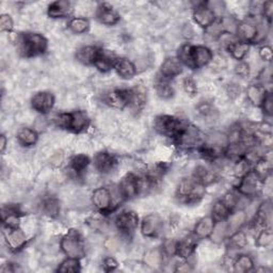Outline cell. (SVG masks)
Masks as SVG:
<instances>
[{
  "label": "cell",
  "instance_id": "obj_60",
  "mask_svg": "<svg viewBox=\"0 0 273 273\" xmlns=\"http://www.w3.org/2000/svg\"><path fill=\"white\" fill-rule=\"evenodd\" d=\"M192 270V267L188 263H183V264H178L177 267L175 268L176 272H190Z\"/></svg>",
  "mask_w": 273,
  "mask_h": 273
},
{
  "label": "cell",
  "instance_id": "obj_13",
  "mask_svg": "<svg viewBox=\"0 0 273 273\" xmlns=\"http://www.w3.org/2000/svg\"><path fill=\"white\" fill-rule=\"evenodd\" d=\"M92 203L96 209L105 214L112 211L113 199L112 193L107 187H99L92 193Z\"/></svg>",
  "mask_w": 273,
  "mask_h": 273
},
{
  "label": "cell",
  "instance_id": "obj_34",
  "mask_svg": "<svg viewBox=\"0 0 273 273\" xmlns=\"http://www.w3.org/2000/svg\"><path fill=\"white\" fill-rule=\"evenodd\" d=\"M155 90L156 93L158 94L159 97L163 99H169L173 97L174 95V88L171 85L170 80L165 79V78L160 77L159 79L155 83Z\"/></svg>",
  "mask_w": 273,
  "mask_h": 273
},
{
  "label": "cell",
  "instance_id": "obj_50",
  "mask_svg": "<svg viewBox=\"0 0 273 273\" xmlns=\"http://www.w3.org/2000/svg\"><path fill=\"white\" fill-rule=\"evenodd\" d=\"M13 19L9 14H3L0 16V29L2 31H8L10 32L13 29Z\"/></svg>",
  "mask_w": 273,
  "mask_h": 273
},
{
  "label": "cell",
  "instance_id": "obj_46",
  "mask_svg": "<svg viewBox=\"0 0 273 273\" xmlns=\"http://www.w3.org/2000/svg\"><path fill=\"white\" fill-rule=\"evenodd\" d=\"M273 240V234L270 228H262L259 232L258 236L256 238V245L258 248H266V246L270 245Z\"/></svg>",
  "mask_w": 273,
  "mask_h": 273
},
{
  "label": "cell",
  "instance_id": "obj_5",
  "mask_svg": "<svg viewBox=\"0 0 273 273\" xmlns=\"http://www.w3.org/2000/svg\"><path fill=\"white\" fill-rule=\"evenodd\" d=\"M176 144L183 150H192L203 145V134L197 127L185 125L174 138Z\"/></svg>",
  "mask_w": 273,
  "mask_h": 273
},
{
  "label": "cell",
  "instance_id": "obj_12",
  "mask_svg": "<svg viewBox=\"0 0 273 273\" xmlns=\"http://www.w3.org/2000/svg\"><path fill=\"white\" fill-rule=\"evenodd\" d=\"M4 236L9 249L13 252H17L22 250L27 243V236L19 227H11L6 226Z\"/></svg>",
  "mask_w": 273,
  "mask_h": 273
},
{
  "label": "cell",
  "instance_id": "obj_41",
  "mask_svg": "<svg viewBox=\"0 0 273 273\" xmlns=\"http://www.w3.org/2000/svg\"><path fill=\"white\" fill-rule=\"evenodd\" d=\"M42 208L44 214L50 218H56L60 214L59 201L54 197H48L44 199Z\"/></svg>",
  "mask_w": 273,
  "mask_h": 273
},
{
  "label": "cell",
  "instance_id": "obj_10",
  "mask_svg": "<svg viewBox=\"0 0 273 273\" xmlns=\"http://www.w3.org/2000/svg\"><path fill=\"white\" fill-rule=\"evenodd\" d=\"M139 224V218L135 212H124L115 219V225L122 235L131 237Z\"/></svg>",
  "mask_w": 273,
  "mask_h": 273
},
{
  "label": "cell",
  "instance_id": "obj_44",
  "mask_svg": "<svg viewBox=\"0 0 273 273\" xmlns=\"http://www.w3.org/2000/svg\"><path fill=\"white\" fill-rule=\"evenodd\" d=\"M59 272L62 273H76L80 271V262L77 258L68 257L66 261H63L58 268Z\"/></svg>",
  "mask_w": 273,
  "mask_h": 273
},
{
  "label": "cell",
  "instance_id": "obj_61",
  "mask_svg": "<svg viewBox=\"0 0 273 273\" xmlns=\"http://www.w3.org/2000/svg\"><path fill=\"white\" fill-rule=\"evenodd\" d=\"M7 144H8L7 137L5 135H2V136H0V152L5 153L6 148H7Z\"/></svg>",
  "mask_w": 273,
  "mask_h": 273
},
{
  "label": "cell",
  "instance_id": "obj_31",
  "mask_svg": "<svg viewBox=\"0 0 273 273\" xmlns=\"http://www.w3.org/2000/svg\"><path fill=\"white\" fill-rule=\"evenodd\" d=\"M271 170H272L271 158L267 157V156H263V157H261L255 162V166H254L253 171L258 175L259 178L264 181L266 178L270 176Z\"/></svg>",
  "mask_w": 273,
  "mask_h": 273
},
{
  "label": "cell",
  "instance_id": "obj_28",
  "mask_svg": "<svg viewBox=\"0 0 273 273\" xmlns=\"http://www.w3.org/2000/svg\"><path fill=\"white\" fill-rule=\"evenodd\" d=\"M245 221H246V214L243 211L238 209L234 213L232 212L230 215L225 220L227 235L229 236L233 233L239 230L244 225Z\"/></svg>",
  "mask_w": 273,
  "mask_h": 273
},
{
  "label": "cell",
  "instance_id": "obj_36",
  "mask_svg": "<svg viewBox=\"0 0 273 273\" xmlns=\"http://www.w3.org/2000/svg\"><path fill=\"white\" fill-rule=\"evenodd\" d=\"M200 153L203 156L204 158L206 159H209V160H216L219 157H221L224 154V150L223 148L221 146L220 144H204L201 145L200 148Z\"/></svg>",
  "mask_w": 273,
  "mask_h": 273
},
{
  "label": "cell",
  "instance_id": "obj_33",
  "mask_svg": "<svg viewBox=\"0 0 273 273\" xmlns=\"http://www.w3.org/2000/svg\"><path fill=\"white\" fill-rule=\"evenodd\" d=\"M249 49H250V44L241 41H234L227 44V50L229 51V54L234 59H236L238 61H241L246 56Z\"/></svg>",
  "mask_w": 273,
  "mask_h": 273
},
{
  "label": "cell",
  "instance_id": "obj_9",
  "mask_svg": "<svg viewBox=\"0 0 273 273\" xmlns=\"http://www.w3.org/2000/svg\"><path fill=\"white\" fill-rule=\"evenodd\" d=\"M163 228L162 218L158 214H150L142 219L141 233L146 238L158 237Z\"/></svg>",
  "mask_w": 273,
  "mask_h": 273
},
{
  "label": "cell",
  "instance_id": "obj_16",
  "mask_svg": "<svg viewBox=\"0 0 273 273\" xmlns=\"http://www.w3.org/2000/svg\"><path fill=\"white\" fill-rule=\"evenodd\" d=\"M97 20L105 26H114L120 22V14L107 3L100 4L96 10Z\"/></svg>",
  "mask_w": 273,
  "mask_h": 273
},
{
  "label": "cell",
  "instance_id": "obj_39",
  "mask_svg": "<svg viewBox=\"0 0 273 273\" xmlns=\"http://www.w3.org/2000/svg\"><path fill=\"white\" fill-rule=\"evenodd\" d=\"M234 271L237 273H245L249 272L254 268L253 258L248 254H241L239 255L236 261L233 264Z\"/></svg>",
  "mask_w": 273,
  "mask_h": 273
},
{
  "label": "cell",
  "instance_id": "obj_29",
  "mask_svg": "<svg viewBox=\"0 0 273 273\" xmlns=\"http://www.w3.org/2000/svg\"><path fill=\"white\" fill-rule=\"evenodd\" d=\"M163 262V253L161 249L153 248L148 250L143 255V264L151 269H158Z\"/></svg>",
  "mask_w": 273,
  "mask_h": 273
},
{
  "label": "cell",
  "instance_id": "obj_6",
  "mask_svg": "<svg viewBox=\"0 0 273 273\" xmlns=\"http://www.w3.org/2000/svg\"><path fill=\"white\" fill-rule=\"evenodd\" d=\"M144 186H146L144 178H140L133 173H128L122 178L120 183V196L125 200L135 199L144 190Z\"/></svg>",
  "mask_w": 273,
  "mask_h": 273
},
{
  "label": "cell",
  "instance_id": "obj_51",
  "mask_svg": "<svg viewBox=\"0 0 273 273\" xmlns=\"http://www.w3.org/2000/svg\"><path fill=\"white\" fill-rule=\"evenodd\" d=\"M261 108L263 109V111H264V113L266 115H268V116L272 115V112H273V98H272L271 92L267 93Z\"/></svg>",
  "mask_w": 273,
  "mask_h": 273
},
{
  "label": "cell",
  "instance_id": "obj_53",
  "mask_svg": "<svg viewBox=\"0 0 273 273\" xmlns=\"http://www.w3.org/2000/svg\"><path fill=\"white\" fill-rule=\"evenodd\" d=\"M259 57L262 58V60L271 62L273 58V53H272V48L269 45H264L259 49Z\"/></svg>",
  "mask_w": 273,
  "mask_h": 273
},
{
  "label": "cell",
  "instance_id": "obj_2",
  "mask_svg": "<svg viewBox=\"0 0 273 273\" xmlns=\"http://www.w3.org/2000/svg\"><path fill=\"white\" fill-rule=\"evenodd\" d=\"M205 196V186L194 178L183 179L177 188V198L185 203H198Z\"/></svg>",
  "mask_w": 273,
  "mask_h": 273
},
{
  "label": "cell",
  "instance_id": "obj_18",
  "mask_svg": "<svg viewBox=\"0 0 273 273\" xmlns=\"http://www.w3.org/2000/svg\"><path fill=\"white\" fill-rule=\"evenodd\" d=\"M146 98V90L142 86H136L133 89H129L128 107L135 112H139L144 108Z\"/></svg>",
  "mask_w": 273,
  "mask_h": 273
},
{
  "label": "cell",
  "instance_id": "obj_15",
  "mask_svg": "<svg viewBox=\"0 0 273 273\" xmlns=\"http://www.w3.org/2000/svg\"><path fill=\"white\" fill-rule=\"evenodd\" d=\"M55 105V96L49 92H38L31 98L32 108L42 114L48 113Z\"/></svg>",
  "mask_w": 273,
  "mask_h": 273
},
{
  "label": "cell",
  "instance_id": "obj_49",
  "mask_svg": "<svg viewBox=\"0 0 273 273\" xmlns=\"http://www.w3.org/2000/svg\"><path fill=\"white\" fill-rule=\"evenodd\" d=\"M176 250H177V241L173 239H167L164 241L162 245V253L167 255V256H175L176 255Z\"/></svg>",
  "mask_w": 273,
  "mask_h": 273
},
{
  "label": "cell",
  "instance_id": "obj_40",
  "mask_svg": "<svg viewBox=\"0 0 273 273\" xmlns=\"http://www.w3.org/2000/svg\"><path fill=\"white\" fill-rule=\"evenodd\" d=\"M89 164H90V158L87 155L83 154L74 156L70 163L72 171L77 175H81L87 170Z\"/></svg>",
  "mask_w": 273,
  "mask_h": 273
},
{
  "label": "cell",
  "instance_id": "obj_57",
  "mask_svg": "<svg viewBox=\"0 0 273 273\" xmlns=\"http://www.w3.org/2000/svg\"><path fill=\"white\" fill-rule=\"evenodd\" d=\"M199 112L204 116H208L213 113V107H212L211 103L202 102L201 105L199 106Z\"/></svg>",
  "mask_w": 273,
  "mask_h": 273
},
{
  "label": "cell",
  "instance_id": "obj_37",
  "mask_svg": "<svg viewBox=\"0 0 273 273\" xmlns=\"http://www.w3.org/2000/svg\"><path fill=\"white\" fill-rule=\"evenodd\" d=\"M17 140L24 146H32L38 140V135L34 129L25 127L17 133Z\"/></svg>",
  "mask_w": 273,
  "mask_h": 273
},
{
  "label": "cell",
  "instance_id": "obj_59",
  "mask_svg": "<svg viewBox=\"0 0 273 273\" xmlns=\"http://www.w3.org/2000/svg\"><path fill=\"white\" fill-rule=\"evenodd\" d=\"M183 34L186 38H188V40H190V38H192L194 36V30L193 28L191 27V25H186L184 27V30H183Z\"/></svg>",
  "mask_w": 273,
  "mask_h": 273
},
{
  "label": "cell",
  "instance_id": "obj_48",
  "mask_svg": "<svg viewBox=\"0 0 273 273\" xmlns=\"http://www.w3.org/2000/svg\"><path fill=\"white\" fill-rule=\"evenodd\" d=\"M183 87H184L185 92L188 95H190V96L197 95V93H198V86H197V82L194 81V79H193L192 77H186L185 78Z\"/></svg>",
  "mask_w": 273,
  "mask_h": 273
},
{
  "label": "cell",
  "instance_id": "obj_23",
  "mask_svg": "<svg viewBox=\"0 0 273 273\" xmlns=\"http://www.w3.org/2000/svg\"><path fill=\"white\" fill-rule=\"evenodd\" d=\"M272 221V205L271 201L267 200L259 205L256 217H255V223L257 226L262 228H270Z\"/></svg>",
  "mask_w": 273,
  "mask_h": 273
},
{
  "label": "cell",
  "instance_id": "obj_17",
  "mask_svg": "<svg viewBox=\"0 0 273 273\" xmlns=\"http://www.w3.org/2000/svg\"><path fill=\"white\" fill-rule=\"evenodd\" d=\"M105 101L112 108L124 109L125 107H128L129 90L115 89L109 91L105 96Z\"/></svg>",
  "mask_w": 273,
  "mask_h": 273
},
{
  "label": "cell",
  "instance_id": "obj_52",
  "mask_svg": "<svg viewBox=\"0 0 273 273\" xmlns=\"http://www.w3.org/2000/svg\"><path fill=\"white\" fill-rule=\"evenodd\" d=\"M118 266H119L118 262H116L115 259L113 257H111V256L106 257L105 259H103V262H102L103 270H105L106 272L114 271L116 268H118Z\"/></svg>",
  "mask_w": 273,
  "mask_h": 273
},
{
  "label": "cell",
  "instance_id": "obj_42",
  "mask_svg": "<svg viewBox=\"0 0 273 273\" xmlns=\"http://www.w3.org/2000/svg\"><path fill=\"white\" fill-rule=\"evenodd\" d=\"M90 28V22L85 17H74L69 23V29L75 34H82Z\"/></svg>",
  "mask_w": 273,
  "mask_h": 273
},
{
  "label": "cell",
  "instance_id": "obj_32",
  "mask_svg": "<svg viewBox=\"0 0 273 273\" xmlns=\"http://www.w3.org/2000/svg\"><path fill=\"white\" fill-rule=\"evenodd\" d=\"M193 178L200 181L201 184H203L206 187L208 185L215 183L217 176H216V173L214 171L209 170V169H207L204 165H199L196 169V171H194Z\"/></svg>",
  "mask_w": 273,
  "mask_h": 273
},
{
  "label": "cell",
  "instance_id": "obj_56",
  "mask_svg": "<svg viewBox=\"0 0 273 273\" xmlns=\"http://www.w3.org/2000/svg\"><path fill=\"white\" fill-rule=\"evenodd\" d=\"M105 248L111 253L116 252L120 249V242L116 238H108L105 242Z\"/></svg>",
  "mask_w": 273,
  "mask_h": 273
},
{
  "label": "cell",
  "instance_id": "obj_7",
  "mask_svg": "<svg viewBox=\"0 0 273 273\" xmlns=\"http://www.w3.org/2000/svg\"><path fill=\"white\" fill-rule=\"evenodd\" d=\"M263 185L264 181L258 177L253 170H250L240 177V183L237 186V191L240 196L245 198H254L257 197L259 192L262 191Z\"/></svg>",
  "mask_w": 273,
  "mask_h": 273
},
{
  "label": "cell",
  "instance_id": "obj_43",
  "mask_svg": "<svg viewBox=\"0 0 273 273\" xmlns=\"http://www.w3.org/2000/svg\"><path fill=\"white\" fill-rule=\"evenodd\" d=\"M228 244L232 249H244L248 244V239L245 234L239 229L229 235Z\"/></svg>",
  "mask_w": 273,
  "mask_h": 273
},
{
  "label": "cell",
  "instance_id": "obj_27",
  "mask_svg": "<svg viewBox=\"0 0 273 273\" xmlns=\"http://www.w3.org/2000/svg\"><path fill=\"white\" fill-rule=\"evenodd\" d=\"M100 48L96 46H82L77 50L76 59L86 66H94V62L98 56Z\"/></svg>",
  "mask_w": 273,
  "mask_h": 273
},
{
  "label": "cell",
  "instance_id": "obj_19",
  "mask_svg": "<svg viewBox=\"0 0 273 273\" xmlns=\"http://www.w3.org/2000/svg\"><path fill=\"white\" fill-rule=\"evenodd\" d=\"M184 66L183 63L179 61V59L176 57L172 58H167L163 61L160 67V75L162 78H165V79H172L174 77H177L183 73Z\"/></svg>",
  "mask_w": 273,
  "mask_h": 273
},
{
  "label": "cell",
  "instance_id": "obj_20",
  "mask_svg": "<svg viewBox=\"0 0 273 273\" xmlns=\"http://www.w3.org/2000/svg\"><path fill=\"white\" fill-rule=\"evenodd\" d=\"M116 165V158L108 152H99L94 157V166L99 173L107 174Z\"/></svg>",
  "mask_w": 273,
  "mask_h": 273
},
{
  "label": "cell",
  "instance_id": "obj_30",
  "mask_svg": "<svg viewBox=\"0 0 273 273\" xmlns=\"http://www.w3.org/2000/svg\"><path fill=\"white\" fill-rule=\"evenodd\" d=\"M215 223L216 222L212 218V216L201 219L197 223L196 227H194V235H196V237L201 238V239L209 237L215 227Z\"/></svg>",
  "mask_w": 273,
  "mask_h": 273
},
{
  "label": "cell",
  "instance_id": "obj_22",
  "mask_svg": "<svg viewBox=\"0 0 273 273\" xmlns=\"http://www.w3.org/2000/svg\"><path fill=\"white\" fill-rule=\"evenodd\" d=\"M73 12V7L67 0H58L51 3L48 7L47 14L51 18H66L69 17Z\"/></svg>",
  "mask_w": 273,
  "mask_h": 273
},
{
  "label": "cell",
  "instance_id": "obj_38",
  "mask_svg": "<svg viewBox=\"0 0 273 273\" xmlns=\"http://www.w3.org/2000/svg\"><path fill=\"white\" fill-rule=\"evenodd\" d=\"M196 246H197V242L191 238H186L181 241H177L176 255L184 259H187L194 253Z\"/></svg>",
  "mask_w": 273,
  "mask_h": 273
},
{
  "label": "cell",
  "instance_id": "obj_54",
  "mask_svg": "<svg viewBox=\"0 0 273 273\" xmlns=\"http://www.w3.org/2000/svg\"><path fill=\"white\" fill-rule=\"evenodd\" d=\"M235 72L240 77H243V78L248 77L249 74H250L249 64L245 63V62H239L236 66V68H235Z\"/></svg>",
  "mask_w": 273,
  "mask_h": 273
},
{
  "label": "cell",
  "instance_id": "obj_14",
  "mask_svg": "<svg viewBox=\"0 0 273 273\" xmlns=\"http://www.w3.org/2000/svg\"><path fill=\"white\" fill-rule=\"evenodd\" d=\"M214 59L213 51L206 46H193L191 50L192 69H202L208 66Z\"/></svg>",
  "mask_w": 273,
  "mask_h": 273
},
{
  "label": "cell",
  "instance_id": "obj_58",
  "mask_svg": "<svg viewBox=\"0 0 273 273\" xmlns=\"http://www.w3.org/2000/svg\"><path fill=\"white\" fill-rule=\"evenodd\" d=\"M227 94L230 98H236L240 95V88L237 85H229L227 88Z\"/></svg>",
  "mask_w": 273,
  "mask_h": 273
},
{
  "label": "cell",
  "instance_id": "obj_8",
  "mask_svg": "<svg viewBox=\"0 0 273 273\" xmlns=\"http://www.w3.org/2000/svg\"><path fill=\"white\" fill-rule=\"evenodd\" d=\"M186 124L172 115H160L155 121V128L165 137L175 138Z\"/></svg>",
  "mask_w": 273,
  "mask_h": 273
},
{
  "label": "cell",
  "instance_id": "obj_55",
  "mask_svg": "<svg viewBox=\"0 0 273 273\" xmlns=\"http://www.w3.org/2000/svg\"><path fill=\"white\" fill-rule=\"evenodd\" d=\"M262 12L265 19H267L269 23H271L272 15H273V4L271 2H266L263 4Z\"/></svg>",
  "mask_w": 273,
  "mask_h": 273
},
{
  "label": "cell",
  "instance_id": "obj_35",
  "mask_svg": "<svg viewBox=\"0 0 273 273\" xmlns=\"http://www.w3.org/2000/svg\"><path fill=\"white\" fill-rule=\"evenodd\" d=\"M230 213L232 211L225 204V202L223 200H219L213 206L212 218L214 219L215 222H221V221H225Z\"/></svg>",
  "mask_w": 273,
  "mask_h": 273
},
{
  "label": "cell",
  "instance_id": "obj_11",
  "mask_svg": "<svg viewBox=\"0 0 273 273\" xmlns=\"http://www.w3.org/2000/svg\"><path fill=\"white\" fill-rule=\"evenodd\" d=\"M217 15L208 3H202L193 10V19L201 28L207 29L216 22Z\"/></svg>",
  "mask_w": 273,
  "mask_h": 273
},
{
  "label": "cell",
  "instance_id": "obj_1",
  "mask_svg": "<svg viewBox=\"0 0 273 273\" xmlns=\"http://www.w3.org/2000/svg\"><path fill=\"white\" fill-rule=\"evenodd\" d=\"M47 46L46 37L40 33H24L19 36V50L25 57L43 55Z\"/></svg>",
  "mask_w": 273,
  "mask_h": 273
},
{
  "label": "cell",
  "instance_id": "obj_45",
  "mask_svg": "<svg viewBox=\"0 0 273 273\" xmlns=\"http://www.w3.org/2000/svg\"><path fill=\"white\" fill-rule=\"evenodd\" d=\"M227 236V230H226V223L225 221H221V222H216L215 227L213 229L212 235L209 236L211 239L216 242L220 243L224 240V238Z\"/></svg>",
  "mask_w": 273,
  "mask_h": 273
},
{
  "label": "cell",
  "instance_id": "obj_4",
  "mask_svg": "<svg viewBox=\"0 0 273 273\" xmlns=\"http://www.w3.org/2000/svg\"><path fill=\"white\" fill-rule=\"evenodd\" d=\"M58 125L74 133H81L88 128L90 120L85 111L78 110L69 113H61L58 116Z\"/></svg>",
  "mask_w": 273,
  "mask_h": 273
},
{
  "label": "cell",
  "instance_id": "obj_47",
  "mask_svg": "<svg viewBox=\"0 0 273 273\" xmlns=\"http://www.w3.org/2000/svg\"><path fill=\"white\" fill-rule=\"evenodd\" d=\"M191 50H192V45L190 44H185L181 46L178 50V56L177 58L179 61L183 63V66H186L190 69H192V61H191Z\"/></svg>",
  "mask_w": 273,
  "mask_h": 273
},
{
  "label": "cell",
  "instance_id": "obj_62",
  "mask_svg": "<svg viewBox=\"0 0 273 273\" xmlns=\"http://www.w3.org/2000/svg\"><path fill=\"white\" fill-rule=\"evenodd\" d=\"M256 271H268V272H270L271 270H270V269H267V268H264V267H262V268H258Z\"/></svg>",
  "mask_w": 273,
  "mask_h": 273
},
{
  "label": "cell",
  "instance_id": "obj_25",
  "mask_svg": "<svg viewBox=\"0 0 273 273\" xmlns=\"http://www.w3.org/2000/svg\"><path fill=\"white\" fill-rule=\"evenodd\" d=\"M113 69L123 79H131L137 73V68L134 62L127 58H118Z\"/></svg>",
  "mask_w": 273,
  "mask_h": 273
},
{
  "label": "cell",
  "instance_id": "obj_21",
  "mask_svg": "<svg viewBox=\"0 0 273 273\" xmlns=\"http://www.w3.org/2000/svg\"><path fill=\"white\" fill-rule=\"evenodd\" d=\"M236 33L239 41L244 43H255L257 37V24L252 22H242L237 25Z\"/></svg>",
  "mask_w": 273,
  "mask_h": 273
},
{
  "label": "cell",
  "instance_id": "obj_24",
  "mask_svg": "<svg viewBox=\"0 0 273 273\" xmlns=\"http://www.w3.org/2000/svg\"><path fill=\"white\" fill-rule=\"evenodd\" d=\"M246 98L255 107H262L263 101L268 93V91L265 89L264 86L253 83L246 88Z\"/></svg>",
  "mask_w": 273,
  "mask_h": 273
},
{
  "label": "cell",
  "instance_id": "obj_26",
  "mask_svg": "<svg viewBox=\"0 0 273 273\" xmlns=\"http://www.w3.org/2000/svg\"><path fill=\"white\" fill-rule=\"evenodd\" d=\"M116 60H118V58H116L111 51L100 49L94 62V67L102 73H107L114 68V63Z\"/></svg>",
  "mask_w": 273,
  "mask_h": 273
},
{
  "label": "cell",
  "instance_id": "obj_3",
  "mask_svg": "<svg viewBox=\"0 0 273 273\" xmlns=\"http://www.w3.org/2000/svg\"><path fill=\"white\" fill-rule=\"evenodd\" d=\"M61 250L68 257L80 259L86 254V249L80 233L76 229L69 230L61 239Z\"/></svg>",
  "mask_w": 273,
  "mask_h": 273
}]
</instances>
